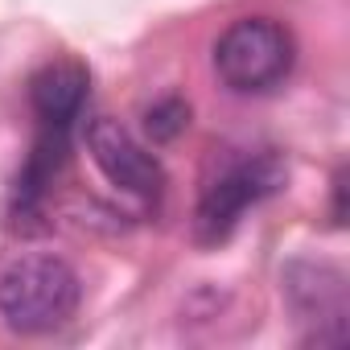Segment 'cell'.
<instances>
[{"mask_svg":"<svg viewBox=\"0 0 350 350\" xmlns=\"http://www.w3.org/2000/svg\"><path fill=\"white\" fill-rule=\"evenodd\" d=\"M186 124H190V103H182L178 95H169V99H161L144 111V128H148L152 140H173Z\"/></svg>","mask_w":350,"mask_h":350,"instance_id":"cell-7","label":"cell"},{"mask_svg":"<svg viewBox=\"0 0 350 350\" xmlns=\"http://www.w3.org/2000/svg\"><path fill=\"white\" fill-rule=\"evenodd\" d=\"M29 103L38 111V124L75 128V120L83 116V103H87V70L70 58L46 62L29 79Z\"/></svg>","mask_w":350,"mask_h":350,"instance_id":"cell-6","label":"cell"},{"mask_svg":"<svg viewBox=\"0 0 350 350\" xmlns=\"http://www.w3.org/2000/svg\"><path fill=\"white\" fill-rule=\"evenodd\" d=\"M284 293H288V305H293L297 321L309 325L305 342L338 346L346 338L350 301H346V276H342V268L321 264V260H293L284 268Z\"/></svg>","mask_w":350,"mask_h":350,"instance_id":"cell-4","label":"cell"},{"mask_svg":"<svg viewBox=\"0 0 350 350\" xmlns=\"http://www.w3.org/2000/svg\"><path fill=\"white\" fill-rule=\"evenodd\" d=\"M284 178L288 173H284V161L276 152H256V157L227 165L198 198L194 239L206 247H219L223 239H231V231L243 223V215L252 206H260L264 198H272L284 186Z\"/></svg>","mask_w":350,"mask_h":350,"instance_id":"cell-3","label":"cell"},{"mask_svg":"<svg viewBox=\"0 0 350 350\" xmlns=\"http://www.w3.org/2000/svg\"><path fill=\"white\" fill-rule=\"evenodd\" d=\"M293 62L297 42L272 17H239L215 42V70L235 95H264L280 87Z\"/></svg>","mask_w":350,"mask_h":350,"instance_id":"cell-2","label":"cell"},{"mask_svg":"<svg viewBox=\"0 0 350 350\" xmlns=\"http://www.w3.org/2000/svg\"><path fill=\"white\" fill-rule=\"evenodd\" d=\"M87 152H91L95 169L103 173L116 190H124V194H132L140 202H152L161 194V186H165L161 161L120 120H111V116L91 120V128H87Z\"/></svg>","mask_w":350,"mask_h":350,"instance_id":"cell-5","label":"cell"},{"mask_svg":"<svg viewBox=\"0 0 350 350\" xmlns=\"http://www.w3.org/2000/svg\"><path fill=\"white\" fill-rule=\"evenodd\" d=\"M79 301H83V280L54 252L21 256L0 272V321L13 334L33 338L58 329L75 317Z\"/></svg>","mask_w":350,"mask_h":350,"instance_id":"cell-1","label":"cell"}]
</instances>
